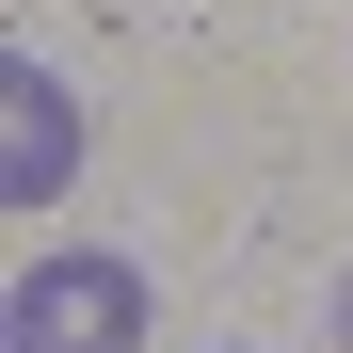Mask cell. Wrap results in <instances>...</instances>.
Here are the masks:
<instances>
[{
	"instance_id": "6da1fadb",
	"label": "cell",
	"mask_w": 353,
	"mask_h": 353,
	"mask_svg": "<svg viewBox=\"0 0 353 353\" xmlns=\"http://www.w3.org/2000/svg\"><path fill=\"white\" fill-rule=\"evenodd\" d=\"M145 337V273L129 257H32L17 305H0V353H129Z\"/></svg>"
},
{
	"instance_id": "7a4b0ae2",
	"label": "cell",
	"mask_w": 353,
	"mask_h": 353,
	"mask_svg": "<svg viewBox=\"0 0 353 353\" xmlns=\"http://www.w3.org/2000/svg\"><path fill=\"white\" fill-rule=\"evenodd\" d=\"M0 112H17V145H0V193H17V209H48V193H65V161H81V97L17 48V65H0Z\"/></svg>"
},
{
	"instance_id": "3957f363",
	"label": "cell",
	"mask_w": 353,
	"mask_h": 353,
	"mask_svg": "<svg viewBox=\"0 0 353 353\" xmlns=\"http://www.w3.org/2000/svg\"><path fill=\"white\" fill-rule=\"evenodd\" d=\"M337 353H353V289H337Z\"/></svg>"
}]
</instances>
